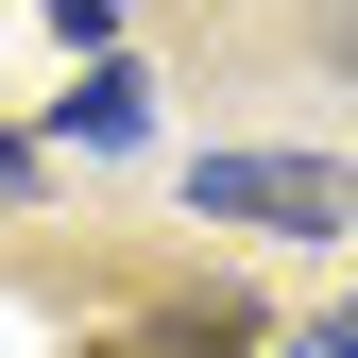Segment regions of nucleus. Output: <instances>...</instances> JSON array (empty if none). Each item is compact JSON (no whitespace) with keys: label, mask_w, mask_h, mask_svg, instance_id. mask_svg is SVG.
Here are the masks:
<instances>
[{"label":"nucleus","mask_w":358,"mask_h":358,"mask_svg":"<svg viewBox=\"0 0 358 358\" xmlns=\"http://www.w3.org/2000/svg\"><path fill=\"white\" fill-rule=\"evenodd\" d=\"M188 205H205V222H273V239H341V222H358V171H307V154H205Z\"/></svg>","instance_id":"1"},{"label":"nucleus","mask_w":358,"mask_h":358,"mask_svg":"<svg viewBox=\"0 0 358 358\" xmlns=\"http://www.w3.org/2000/svg\"><path fill=\"white\" fill-rule=\"evenodd\" d=\"M52 17H69V34H120V0H52Z\"/></svg>","instance_id":"2"},{"label":"nucleus","mask_w":358,"mask_h":358,"mask_svg":"<svg viewBox=\"0 0 358 358\" xmlns=\"http://www.w3.org/2000/svg\"><path fill=\"white\" fill-rule=\"evenodd\" d=\"M324 52H341V69H358V0H341V17H324Z\"/></svg>","instance_id":"3"},{"label":"nucleus","mask_w":358,"mask_h":358,"mask_svg":"<svg viewBox=\"0 0 358 358\" xmlns=\"http://www.w3.org/2000/svg\"><path fill=\"white\" fill-rule=\"evenodd\" d=\"M324 358H358V307H341V341H324Z\"/></svg>","instance_id":"4"}]
</instances>
